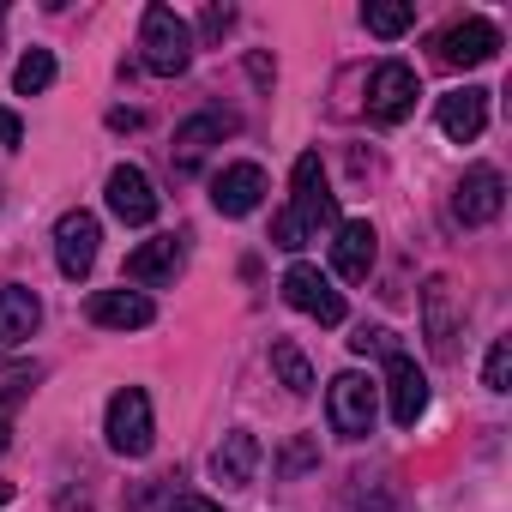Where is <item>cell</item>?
<instances>
[{
    "instance_id": "cell-1",
    "label": "cell",
    "mask_w": 512,
    "mask_h": 512,
    "mask_svg": "<svg viewBox=\"0 0 512 512\" xmlns=\"http://www.w3.org/2000/svg\"><path fill=\"white\" fill-rule=\"evenodd\" d=\"M338 223V193L326 187V169H320V151H302L296 169H290V211H278L272 223V247H308L320 229Z\"/></svg>"
},
{
    "instance_id": "cell-2",
    "label": "cell",
    "mask_w": 512,
    "mask_h": 512,
    "mask_svg": "<svg viewBox=\"0 0 512 512\" xmlns=\"http://www.w3.org/2000/svg\"><path fill=\"white\" fill-rule=\"evenodd\" d=\"M139 61H145V73H157V79H181V73H187V61H193V31H187V19H181L175 7H145V19H139Z\"/></svg>"
},
{
    "instance_id": "cell-3",
    "label": "cell",
    "mask_w": 512,
    "mask_h": 512,
    "mask_svg": "<svg viewBox=\"0 0 512 512\" xmlns=\"http://www.w3.org/2000/svg\"><path fill=\"white\" fill-rule=\"evenodd\" d=\"M374 416H380V386L368 374L350 368V374H338L326 386V422H332L338 440H368L374 434Z\"/></svg>"
},
{
    "instance_id": "cell-4",
    "label": "cell",
    "mask_w": 512,
    "mask_h": 512,
    "mask_svg": "<svg viewBox=\"0 0 512 512\" xmlns=\"http://www.w3.org/2000/svg\"><path fill=\"white\" fill-rule=\"evenodd\" d=\"M103 434H109V452H121V458H145V452H151L157 422H151V398H145V386H121V392L109 398Z\"/></svg>"
},
{
    "instance_id": "cell-5",
    "label": "cell",
    "mask_w": 512,
    "mask_h": 512,
    "mask_svg": "<svg viewBox=\"0 0 512 512\" xmlns=\"http://www.w3.org/2000/svg\"><path fill=\"white\" fill-rule=\"evenodd\" d=\"M416 97H422V85H416V67H410V61H380V67H374V79H368V115H374L380 127L410 121Z\"/></svg>"
},
{
    "instance_id": "cell-6",
    "label": "cell",
    "mask_w": 512,
    "mask_h": 512,
    "mask_svg": "<svg viewBox=\"0 0 512 512\" xmlns=\"http://www.w3.org/2000/svg\"><path fill=\"white\" fill-rule=\"evenodd\" d=\"M500 205H506V175H500L494 163H470L464 181L452 187V217H458L464 229H482V223L500 217Z\"/></svg>"
},
{
    "instance_id": "cell-7",
    "label": "cell",
    "mask_w": 512,
    "mask_h": 512,
    "mask_svg": "<svg viewBox=\"0 0 512 512\" xmlns=\"http://www.w3.org/2000/svg\"><path fill=\"white\" fill-rule=\"evenodd\" d=\"M284 302H290L296 314L320 320V326H344V290H332V278H326L320 266H308V260H296V266L284 272Z\"/></svg>"
},
{
    "instance_id": "cell-8",
    "label": "cell",
    "mask_w": 512,
    "mask_h": 512,
    "mask_svg": "<svg viewBox=\"0 0 512 512\" xmlns=\"http://www.w3.org/2000/svg\"><path fill=\"white\" fill-rule=\"evenodd\" d=\"M97 241H103V223L91 217V211H67L61 223H55V266H61V278H85L91 266H97Z\"/></svg>"
},
{
    "instance_id": "cell-9",
    "label": "cell",
    "mask_w": 512,
    "mask_h": 512,
    "mask_svg": "<svg viewBox=\"0 0 512 512\" xmlns=\"http://www.w3.org/2000/svg\"><path fill=\"white\" fill-rule=\"evenodd\" d=\"M386 398H392V422L398 428H416L428 416V374L416 368L410 350H392L386 356Z\"/></svg>"
},
{
    "instance_id": "cell-10",
    "label": "cell",
    "mask_w": 512,
    "mask_h": 512,
    "mask_svg": "<svg viewBox=\"0 0 512 512\" xmlns=\"http://www.w3.org/2000/svg\"><path fill=\"white\" fill-rule=\"evenodd\" d=\"M109 211L127 223V229H145V223H157V193H151V175L139 169V163H121V169H109Z\"/></svg>"
},
{
    "instance_id": "cell-11",
    "label": "cell",
    "mask_w": 512,
    "mask_h": 512,
    "mask_svg": "<svg viewBox=\"0 0 512 512\" xmlns=\"http://www.w3.org/2000/svg\"><path fill=\"white\" fill-rule=\"evenodd\" d=\"M374 260H380V235H374V223H368V217L338 223V241H332V272H338L344 284H368Z\"/></svg>"
},
{
    "instance_id": "cell-12",
    "label": "cell",
    "mask_w": 512,
    "mask_h": 512,
    "mask_svg": "<svg viewBox=\"0 0 512 512\" xmlns=\"http://www.w3.org/2000/svg\"><path fill=\"white\" fill-rule=\"evenodd\" d=\"M85 314H91V326H103V332H145V326L157 320V302H151L145 290H97Z\"/></svg>"
},
{
    "instance_id": "cell-13",
    "label": "cell",
    "mask_w": 512,
    "mask_h": 512,
    "mask_svg": "<svg viewBox=\"0 0 512 512\" xmlns=\"http://www.w3.org/2000/svg\"><path fill=\"white\" fill-rule=\"evenodd\" d=\"M187 266V235H151L145 247L127 253V284H175Z\"/></svg>"
},
{
    "instance_id": "cell-14",
    "label": "cell",
    "mask_w": 512,
    "mask_h": 512,
    "mask_svg": "<svg viewBox=\"0 0 512 512\" xmlns=\"http://www.w3.org/2000/svg\"><path fill=\"white\" fill-rule=\"evenodd\" d=\"M266 199V169L260 163H229L217 181H211V205L223 217H247V211H260Z\"/></svg>"
},
{
    "instance_id": "cell-15",
    "label": "cell",
    "mask_w": 512,
    "mask_h": 512,
    "mask_svg": "<svg viewBox=\"0 0 512 512\" xmlns=\"http://www.w3.org/2000/svg\"><path fill=\"white\" fill-rule=\"evenodd\" d=\"M434 49H440V61H446V67H482V61H494V55H500V31H494L488 19H458Z\"/></svg>"
},
{
    "instance_id": "cell-16",
    "label": "cell",
    "mask_w": 512,
    "mask_h": 512,
    "mask_svg": "<svg viewBox=\"0 0 512 512\" xmlns=\"http://www.w3.org/2000/svg\"><path fill=\"white\" fill-rule=\"evenodd\" d=\"M434 121H440V133H446L452 145L482 139V127H488V91H476V85L446 91V97H440V109H434Z\"/></svg>"
},
{
    "instance_id": "cell-17",
    "label": "cell",
    "mask_w": 512,
    "mask_h": 512,
    "mask_svg": "<svg viewBox=\"0 0 512 512\" xmlns=\"http://www.w3.org/2000/svg\"><path fill=\"white\" fill-rule=\"evenodd\" d=\"M37 326H43V302H37V290H25V284H0V350L31 344Z\"/></svg>"
},
{
    "instance_id": "cell-18",
    "label": "cell",
    "mask_w": 512,
    "mask_h": 512,
    "mask_svg": "<svg viewBox=\"0 0 512 512\" xmlns=\"http://www.w3.org/2000/svg\"><path fill=\"white\" fill-rule=\"evenodd\" d=\"M211 476H217L223 488H247L253 476H260V440H253L247 428H229L223 446L211 452Z\"/></svg>"
},
{
    "instance_id": "cell-19",
    "label": "cell",
    "mask_w": 512,
    "mask_h": 512,
    "mask_svg": "<svg viewBox=\"0 0 512 512\" xmlns=\"http://www.w3.org/2000/svg\"><path fill=\"white\" fill-rule=\"evenodd\" d=\"M223 133H235V121L217 115V109L181 121V127H175V169H199V157H205L211 145H223Z\"/></svg>"
},
{
    "instance_id": "cell-20",
    "label": "cell",
    "mask_w": 512,
    "mask_h": 512,
    "mask_svg": "<svg viewBox=\"0 0 512 512\" xmlns=\"http://www.w3.org/2000/svg\"><path fill=\"white\" fill-rule=\"evenodd\" d=\"M422 332H428L434 356H452L458 314H452V284H446V278H428V290H422Z\"/></svg>"
},
{
    "instance_id": "cell-21",
    "label": "cell",
    "mask_w": 512,
    "mask_h": 512,
    "mask_svg": "<svg viewBox=\"0 0 512 512\" xmlns=\"http://www.w3.org/2000/svg\"><path fill=\"white\" fill-rule=\"evenodd\" d=\"M272 374H278L296 398H308V392H314V362L302 356V344H296V338H272Z\"/></svg>"
},
{
    "instance_id": "cell-22",
    "label": "cell",
    "mask_w": 512,
    "mask_h": 512,
    "mask_svg": "<svg viewBox=\"0 0 512 512\" xmlns=\"http://www.w3.org/2000/svg\"><path fill=\"white\" fill-rule=\"evenodd\" d=\"M362 25H368L374 37H404V31L416 25V7H410V0H368V7H362Z\"/></svg>"
},
{
    "instance_id": "cell-23",
    "label": "cell",
    "mask_w": 512,
    "mask_h": 512,
    "mask_svg": "<svg viewBox=\"0 0 512 512\" xmlns=\"http://www.w3.org/2000/svg\"><path fill=\"white\" fill-rule=\"evenodd\" d=\"M49 85H55V55L49 49H25L19 67H13V91L19 97H43Z\"/></svg>"
},
{
    "instance_id": "cell-24",
    "label": "cell",
    "mask_w": 512,
    "mask_h": 512,
    "mask_svg": "<svg viewBox=\"0 0 512 512\" xmlns=\"http://www.w3.org/2000/svg\"><path fill=\"white\" fill-rule=\"evenodd\" d=\"M482 386H488V392H506V386H512V338H494V344H488Z\"/></svg>"
},
{
    "instance_id": "cell-25",
    "label": "cell",
    "mask_w": 512,
    "mask_h": 512,
    "mask_svg": "<svg viewBox=\"0 0 512 512\" xmlns=\"http://www.w3.org/2000/svg\"><path fill=\"white\" fill-rule=\"evenodd\" d=\"M350 350H356V356H392V350H398V338H392L386 326H362V332L350 338Z\"/></svg>"
},
{
    "instance_id": "cell-26",
    "label": "cell",
    "mask_w": 512,
    "mask_h": 512,
    "mask_svg": "<svg viewBox=\"0 0 512 512\" xmlns=\"http://www.w3.org/2000/svg\"><path fill=\"white\" fill-rule=\"evenodd\" d=\"M308 464H320V446H314V440H290L284 458H278V476H302Z\"/></svg>"
},
{
    "instance_id": "cell-27",
    "label": "cell",
    "mask_w": 512,
    "mask_h": 512,
    "mask_svg": "<svg viewBox=\"0 0 512 512\" xmlns=\"http://www.w3.org/2000/svg\"><path fill=\"white\" fill-rule=\"evenodd\" d=\"M31 380H37V368H0V404L19 398V392H31Z\"/></svg>"
},
{
    "instance_id": "cell-28",
    "label": "cell",
    "mask_w": 512,
    "mask_h": 512,
    "mask_svg": "<svg viewBox=\"0 0 512 512\" xmlns=\"http://www.w3.org/2000/svg\"><path fill=\"white\" fill-rule=\"evenodd\" d=\"M229 25H235V7H205V19H199V31H205L211 43H217V37H223Z\"/></svg>"
},
{
    "instance_id": "cell-29",
    "label": "cell",
    "mask_w": 512,
    "mask_h": 512,
    "mask_svg": "<svg viewBox=\"0 0 512 512\" xmlns=\"http://www.w3.org/2000/svg\"><path fill=\"white\" fill-rule=\"evenodd\" d=\"M0 145H7V151H19V145H25V127H19V115H13V109H0Z\"/></svg>"
},
{
    "instance_id": "cell-30",
    "label": "cell",
    "mask_w": 512,
    "mask_h": 512,
    "mask_svg": "<svg viewBox=\"0 0 512 512\" xmlns=\"http://www.w3.org/2000/svg\"><path fill=\"white\" fill-rule=\"evenodd\" d=\"M169 512H223V506H217V500H205V494H181Z\"/></svg>"
},
{
    "instance_id": "cell-31",
    "label": "cell",
    "mask_w": 512,
    "mask_h": 512,
    "mask_svg": "<svg viewBox=\"0 0 512 512\" xmlns=\"http://www.w3.org/2000/svg\"><path fill=\"white\" fill-rule=\"evenodd\" d=\"M109 127L127 133V127H139V115H133V109H109Z\"/></svg>"
},
{
    "instance_id": "cell-32",
    "label": "cell",
    "mask_w": 512,
    "mask_h": 512,
    "mask_svg": "<svg viewBox=\"0 0 512 512\" xmlns=\"http://www.w3.org/2000/svg\"><path fill=\"white\" fill-rule=\"evenodd\" d=\"M7 446H13V422H7V416H0V452H7Z\"/></svg>"
},
{
    "instance_id": "cell-33",
    "label": "cell",
    "mask_w": 512,
    "mask_h": 512,
    "mask_svg": "<svg viewBox=\"0 0 512 512\" xmlns=\"http://www.w3.org/2000/svg\"><path fill=\"white\" fill-rule=\"evenodd\" d=\"M7 494H13V488H7V482H0V506H7Z\"/></svg>"
}]
</instances>
